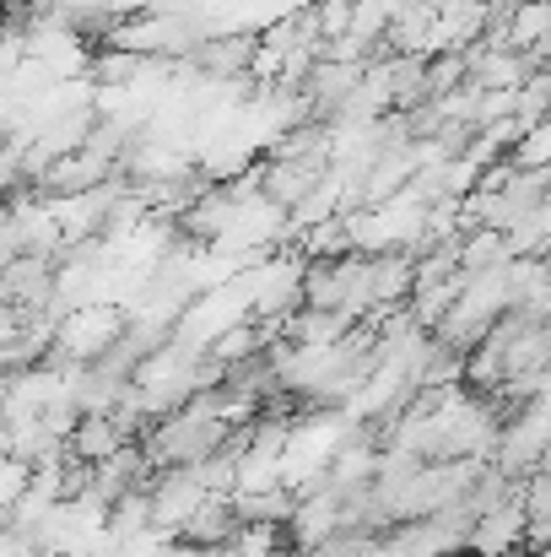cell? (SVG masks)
I'll return each mask as SVG.
<instances>
[{"mask_svg": "<svg viewBox=\"0 0 551 557\" xmlns=\"http://www.w3.org/2000/svg\"><path fill=\"white\" fill-rule=\"evenodd\" d=\"M233 433H238V428L222 422V411H216V400H211V389H205V395H195L189 406L168 411L163 422H152V428L141 433V449H147L152 471L205 466L211 455H222V449L233 444Z\"/></svg>", "mask_w": 551, "mask_h": 557, "instance_id": "obj_1", "label": "cell"}, {"mask_svg": "<svg viewBox=\"0 0 551 557\" xmlns=\"http://www.w3.org/2000/svg\"><path fill=\"white\" fill-rule=\"evenodd\" d=\"M120 336H125V309H114V304H82V309H71V314L60 320L49 358H54L60 369H87V363H98Z\"/></svg>", "mask_w": 551, "mask_h": 557, "instance_id": "obj_2", "label": "cell"}, {"mask_svg": "<svg viewBox=\"0 0 551 557\" xmlns=\"http://www.w3.org/2000/svg\"><path fill=\"white\" fill-rule=\"evenodd\" d=\"M211 498V487L200 482V471L195 466H174V471H158L152 482H147V504H152V531L158 536H168V542H179L184 525L195 520V509Z\"/></svg>", "mask_w": 551, "mask_h": 557, "instance_id": "obj_3", "label": "cell"}, {"mask_svg": "<svg viewBox=\"0 0 551 557\" xmlns=\"http://www.w3.org/2000/svg\"><path fill=\"white\" fill-rule=\"evenodd\" d=\"M254 49H260V33H211L205 44H195L184 65L200 82H238L254 71Z\"/></svg>", "mask_w": 551, "mask_h": 557, "instance_id": "obj_4", "label": "cell"}, {"mask_svg": "<svg viewBox=\"0 0 551 557\" xmlns=\"http://www.w3.org/2000/svg\"><path fill=\"white\" fill-rule=\"evenodd\" d=\"M525 509H519V493L509 498V504H498V509H487L481 520H476V531H471V547L465 553L476 557H503L514 553V547H525Z\"/></svg>", "mask_w": 551, "mask_h": 557, "instance_id": "obj_5", "label": "cell"}, {"mask_svg": "<svg viewBox=\"0 0 551 557\" xmlns=\"http://www.w3.org/2000/svg\"><path fill=\"white\" fill-rule=\"evenodd\" d=\"M243 525H238V509H233V493H211L200 509H195V520L184 525L179 542L189 547H200V553H211V547H233V536H238Z\"/></svg>", "mask_w": 551, "mask_h": 557, "instance_id": "obj_6", "label": "cell"}, {"mask_svg": "<svg viewBox=\"0 0 551 557\" xmlns=\"http://www.w3.org/2000/svg\"><path fill=\"white\" fill-rule=\"evenodd\" d=\"M125 444H136L114 417H82L76 422V433L65 438V449H71V460H82V466H98V460H109V455H120Z\"/></svg>", "mask_w": 551, "mask_h": 557, "instance_id": "obj_7", "label": "cell"}, {"mask_svg": "<svg viewBox=\"0 0 551 557\" xmlns=\"http://www.w3.org/2000/svg\"><path fill=\"white\" fill-rule=\"evenodd\" d=\"M454 260H460L465 276H487V271H503L514 255H509V238H503V233H492V227H471V233H460Z\"/></svg>", "mask_w": 551, "mask_h": 557, "instance_id": "obj_8", "label": "cell"}, {"mask_svg": "<svg viewBox=\"0 0 551 557\" xmlns=\"http://www.w3.org/2000/svg\"><path fill=\"white\" fill-rule=\"evenodd\" d=\"M358 325L352 320H341V314H325V309H298L287 325H281V336L276 342H292V347H336L341 336H352Z\"/></svg>", "mask_w": 551, "mask_h": 557, "instance_id": "obj_9", "label": "cell"}, {"mask_svg": "<svg viewBox=\"0 0 551 557\" xmlns=\"http://www.w3.org/2000/svg\"><path fill=\"white\" fill-rule=\"evenodd\" d=\"M547 249H551V195L509 227V255L514 260H541Z\"/></svg>", "mask_w": 551, "mask_h": 557, "instance_id": "obj_10", "label": "cell"}, {"mask_svg": "<svg viewBox=\"0 0 551 557\" xmlns=\"http://www.w3.org/2000/svg\"><path fill=\"white\" fill-rule=\"evenodd\" d=\"M519 509H525V525L530 531H547L551 525V471H530L519 482ZM525 531V536H530Z\"/></svg>", "mask_w": 551, "mask_h": 557, "instance_id": "obj_11", "label": "cell"}, {"mask_svg": "<svg viewBox=\"0 0 551 557\" xmlns=\"http://www.w3.org/2000/svg\"><path fill=\"white\" fill-rule=\"evenodd\" d=\"M509 163H514V169H525V174H536V169H551V120L530 125V131H525V136L514 141Z\"/></svg>", "mask_w": 551, "mask_h": 557, "instance_id": "obj_12", "label": "cell"}, {"mask_svg": "<svg viewBox=\"0 0 551 557\" xmlns=\"http://www.w3.org/2000/svg\"><path fill=\"white\" fill-rule=\"evenodd\" d=\"M233 553L238 557H287L281 553V525H243L233 536Z\"/></svg>", "mask_w": 551, "mask_h": 557, "instance_id": "obj_13", "label": "cell"}, {"mask_svg": "<svg viewBox=\"0 0 551 557\" xmlns=\"http://www.w3.org/2000/svg\"><path fill=\"white\" fill-rule=\"evenodd\" d=\"M200 557H238L233 547H211V553H200Z\"/></svg>", "mask_w": 551, "mask_h": 557, "instance_id": "obj_14", "label": "cell"}, {"mask_svg": "<svg viewBox=\"0 0 551 557\" xmlns=\"http://www.w3.org/2000/svg\"><path fill=\"white\" fill-rule=\"evenodd\" d=\"M503 557H536V553H525V547H514V553H503Z\"/></svg>", "mask_w": 551, "mask_h": 557, "instance_id": "obj_15", "label": "cell"}, {"mask_svg": "<svg viewBox=\"0 0 551 557\" xmlns=\"http://www.w3.org/2000/svg\"><path fill=\"white\" fill-rule=\"evenodd\" d=\"M460 557H476V553H460Z\"/></svg>", "mask_w": 551, "mask_h": 557, "instance_id": "obj_16", "label": "cell"}]
</instances>
